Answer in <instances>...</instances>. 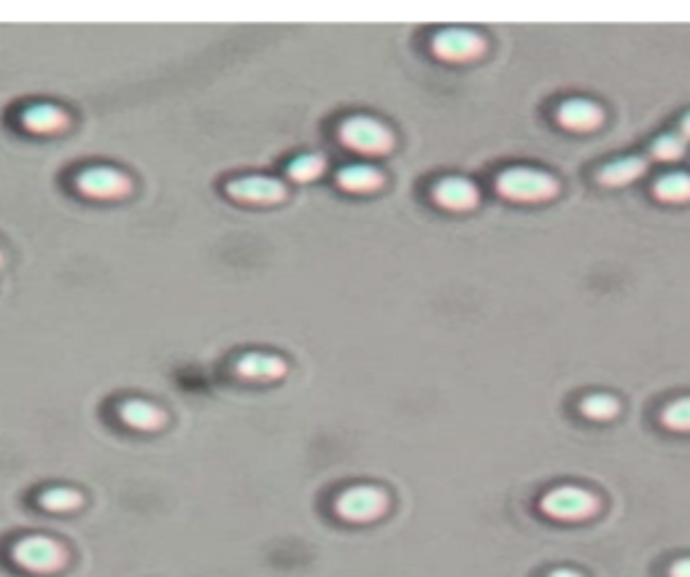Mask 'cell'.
I'll return each mask as SVG.
<instances>
[{
  "instance_id": "6da1fadb",
  "label": "cell",
  "mask_w": 690,
  "mask_h": 577,
  "mask_svg": "<svg viewBox=\"0 0 690 577\" xmlns=\"http://www.w3.org/2000/svg\"><path fill=\"white\" fill-rule=\"evenodd\" d=\"M496 192L513 203H545L558 195V181L545 170L507 168L496 178Z\"/></svg>"
},
{
  "instance_id": "7a4b0ae2",
  "label": "cell",
  "mask_w": 690,
  "mask_h": 577,
  "mask_svg": "<svg viewBox=\"0 0 690 577\" xmlns=\"http://www.w3.org/2000/svg\"><path fill=\"white\" fill-rule=\"evenodd\" d=\"M340 141L367 157H383L394 149V133L375 116H348L340 125Z\"/></svg>"
},
{
  "instance_id": "3957f363",
  "label": "cell",
  "mask_w": 690,
  "mask_h": 577,
  "mask_svg": "<svg viewBox=\"0 0 690 577\" xmlns=\"http://www.w3.org/2000/svg\"><path fill=\"white\" fill-rule=\"evenodd\" d=\"M14 561L25 572H36V575H52L60 572L68 564V551L65 545L44 534H33V537H22L11 551Z\"/></svg>"
},
{
  "instance_id": "277c9868",
  "label": "cell",
  "mask_w": 690,
  "mask_h": 577,
  "mask_svg": "<svg viewBox=\"0 0 690 577\" xmlns=\"http://www.w3.org/2000/svg\"><path fill=\"white\" fill-rule=\"evenodd\" d=\"M389 510V494L378 486H351L335 499V513L348 524H372Z\"/></svg>"
},
{
  "instance_id": "5b68a950",
  "label": "cell",
  "mask_w": 690,
  "mask_h": 577,
  "mask_svg": "<svg viewBox=\"0 0 690 577\" xmlns=\"http://www.w3.org/2000/svg\"><path fill=\"white\" fill-rule=\"evenodd\" d=\"M542 513L556 521H585L599 513V499L580 486H558L542 497Z\"/></svg>"
},
{
  "instance_id": "8992f818",
  "label": "cell",
  "mask_w": 690,
  "mask_h": 577,
  "mask_svg": "<svg viewBox=\"0 0 690 577\" xmlns=\"http://www.w3.org/2000/svg\"><path fill=\"white\" fill-rule=\"evenodd\" d=\"M434 54L445 60V63H469L478 60L486 52V38L475 33V30H464V27H448L440 30L432 38Z\"/></svg>"
},
{
  "instance_id": "52a82bcc",
  "label": "cell",
  "mask_w": 690,
  "mask_h": 577,
  "mask_svg": "<svg viewBox=\"0 0 690 577\" xmlns=\"http://www.w3.org/2000/svg\"><path fill=\"white\" fill-rule=\"evenodd\" d=\"M76 189L92 200H119L133 192V181L130 176H124L122 170L98 165V168L81 170L76 178Z\"/></svg>"
},
{
  "instance_id": "ba28073f",
  "label": "cell",
  "mask_w": 690,
  "mask_h": 577,
  "mask_svg": "<svg viewBox=\"0 0 690 577\" xmlns=\"http://www.w3.org/2000/svg\"><path fill=\"white\" fill-rule=\"evenodd\" d=\"M230 197L240 200V203H254V205H275L286 197V187L278 178L270 176H243L235 178L227 184Z\"/></svg>"
},
{
  "instance_id": "9c48e42d",
  "label": "cell",
  "mask_w": 690,
  "mask_h": 577,
  "mask_svg": "<svg viewBox=\"0 0 690 577\" xmlns=\"http://www.w3.org/2000/svg\"><path fill=\"white\" fill-rule=\"evenodd\" d=\"M434 203L445 208V211H472L480 200L478 187L461 176H445L440 178L432 189Z\"/></svg>"
},
{
  "instance_id": "30bf717a",
  "label": "cell",
  "mask_w": 690,
  "mask_h": 577,
  "mask_svg": "<svg viewBox=\"0 0 690 577\" xmlns=\"http://www.w3.org/2000/svg\"><path fill=\"white\" fill-rule=\"evenodd\" d=\"M558 125L567 127L572 133H593L599 130L604 122V111L593 100H583V98H572L564 100L556 111Z\"/></svg>"
},
{
  "instance_id": "8fae6325",
  "label": "cell",
  "mask_w": 690,
  "mask_h": 577,
  "mask_svg": "<svg viewBox=\"0 0 690 577\" xmlns=\"http://www.w3.org/2000/svg\"><path fill=\"white\" fill-rule=\"evenodd\" d=\"M19 122H22L27 133L36 135L62 133L65 127L71 125L68 114L60 106H52V103H33V106H27L22 111V116H19Z\"/></svg>"
},
{
  "instance_id": "7c38bea8",
  "label": "cell",
  "mask_w": 690,
  "mask_h": 577,
  "mask_svg": "<svg viewBox=\"0 0 690 577\" xmlns=\"http://www.w3.org/2000/svg\"><path fill=\"white\" fill-rule=\"evenodd\" d=\"M235 373L240 378H246V381H278V378H284L286 362L275 354L251 351V354H243L235 362Z\"/></svg>"
},
{
  "instance_id": "4fadbf2b",
  "label": "cell",
  "mask_w": 690,
  "mask_h": 577,
  "mask_svg": "<svg viewBox=\"0 0 690 577\" xmlns=\"http://www.w3.org/2000/svg\"><path fill=\"white\" fill-rule=\"evenodd\" d=\"M119 416L130 429H138V432H157V429L165 427V413H162L157 405H151L146 400H127L122 402L119 408Z\"/></svg>"
},
{
  "instance_id": "5bb4252c",
  "label": "cell",
  "mask_w": 690,
  "mask_h": 577,
  "mask_svg": "<svg viewBox=\"0 0 690 577\" xmlns=\"http://www.w3.org/2000/svg\"><path fill=\"white\" fill-rule=\"evenodd\" d=\"M337 184L351 195H370L383 187V173L372 165H348L337 173Z\"/></svg>"
},
{
  "instance_id": "9a60e30c",
  "label": "cell",
  "mask_w": 690,
  "mask_h": 577,
  "mask_svg": "<svg viewBox=\"0 0 690 577\" xmlns=\"http://www.w3.org/2000/svg\"><path fill=\"white\" fill-rule=\"evenodd\" d=\"M645 170L647 162L642 157H620V160L604 165L596 178L602 187H626V184H634L637 178L645 176Z\"/></svg>"
},
{
  "instance_id": "2e32d148",
  "label": "cell",
  "mask_w": 690,
  "mask_h": 577,
  "mask_svg": "<svg viewBox=\"0 0 690 577\" xmlns=\"http://www.w3.org/2000/svg\"><path fill=\"white\" fill-rule=\"evenodd\" d=\"M653 195L661 203H690V173L674 170V173L655 178Z\"/></svg>"
},
{
  "instance_id": "e0dca14e",
  "label": "cell",
  "mask_w": 690,
  "mask_h": 577,
  "mask_svg": "<svg viewBox=\"0 0 690 577\" xmlns=\"http://www.w3.org/2000/svg\"><path fill=\"white\" fill-rule=\"evenodd\" d=\"M38 502H41V507L44 510H49V513H73V510H79L81 505H84V497H81L79 491L73 489H46L41 497H38Z\"/></svg>"
},
{
  "instance_id": "ac0fdd59",
  "label": "cell",
  "mask_w": 690,
  "mask_h": 577,
  "mask_svg": "<svg viewBox=\"0 0 690 577\" xmlns=\"http://www.w3.org/2000/svg\"><path fill=\"white\" fill-rule=\"evenodd\" d=\"M324 170H327V160L321 154H300L289 165V178L300 181V184H308V181H316V178L324 176Z\"/></svg>"
},
{
  "instance_id": "d6986e66",
  "label": "cell",
  "mask_w": 690,
  "mask_h": 577,
  "mask_svg": "<svg viewBox=\"0 0 690 577\" xmlns=\"http://www.w3.org/2000/svg\"><path fill=\"white\" fill-rule=\"evenodd\" d=\"M585 416L593 418V421H610V418L618 416V400L612 394H588L580 405Z\"/></svg>"
},
{
  "instance_id": "ffe728a7",
  "label": "cell",
  "mask_w": 690,
  "mask_h": 577,
  "mask_svg": "<svg viewBox=\"0 0 690 577\" xmlns=\"http://www.w3.org/2000/svg\"><path fill=\"white\" fill-rule=\"evenodd\" d=\"M661 421H664V427L674 429V432H690V397L669 402L661 413Z\"/></svg>"
},
{
  "instance_id": "44dd1931",
  "label": "cell",
  "mask_w": 690,
  "mask_h": 577,
  "mask_svg": "<svg viewBox=\"0 0 690 577\" xmlns=\"http://www.w3.org/2000/svg\"><path fill=\"white\" fill-rule=\"evenodd\" d=\"M685 154V138L682 135L666 133L653 141V157L661 162H677Z\"/></svg>"
},
{
  "instance_id": "7402d4cb",
  "label": "cell",
  "mask_w": 690,
  "mask_h": 577,
  "mask_svg": "<svg viewBox=\"0 0 690 577\" xmlns=\"http://www.w3.org/2000/svg\"><path fill=\"white\" fill-rule=\"evenodd\" d=\"M669 575L672 577H690V559H677L672 564V569H669Z\"/></svg>"
},
{
  "instance_id": "603a6c76",
  "label": "cell",
  "mask_w": 690,
  "mask_h": 577,
  "mask_svg": "<svg viewBox=\"0 0 690 577\" xmlns=\"http://www.w3.org/2000/svg\"><path fill=\"white\" fill-rule=\"evenodd\" d=\"M680 135L685 138V141H690V111L685 116H682V122H680Z\"/></svg>"
},
{
  "instance_id": "cb8c5ba5",
  "label": "cell",
  "mask_w": 690,
  "mask_h": 577,
  "mask_svg": "<svg viewBox=\"0 0 690 577\" xmlns=\"http://www.w3.org/2000/svg\"><path fill=\"white\" fill-rule=\"evenodd\" d=\"M550 577H583L580 572H575V569H553L550 572Z\"/></svg>"
},
{
  "instance_id": "d4e9b609",
  "label": "cell",
  "mask_w": 690,
  "mask_h": 577,
  "mask_svg": "<svg viewBox=\"0 0 690 577\" xmlns=\"http://www.w3.org/2000/svg\"><path fill=\"white\" fill-rule=\"evenodd\" d=\"M0 265H3V251H0Z\"/></svg>"
}]
</instances>
